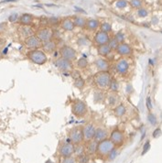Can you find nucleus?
Returning <instances> with one entry per match:
<instances>
[{
  "label": "nucleus",
  "mask_w": 162,
  "mask_h": 163,
  "mask_svg": "<svg viewBox=\"0 0 162 163\" xmlns=\"http://www.w3.org/2000/svg\"><path fill=\"white\" fill-rule=\"evenodd\" d=\"M95 126L92 123H88L82 126V133H83V138L86 142L91 141L94 138L95 135Z\"/></svg>",
  "instance_id": "10"
},
{
  "label": "nucleus",
  "mask_w": 162,
  "mask_h": 163,
  "mask_svg": "<svg viewBox=\"0 0 162 163\" xmlns=\"http://www.w3.org/2000/svg\"><path fill=\"white\" fill-rule=\"evenodd\" d=\"M97 52H98L100 56L106 57L112 52V50L108 44H104V45H100L97 47Z\"/></svg>",
  "instance_id": "24"
},
{
  "label": "nucleus",
  "mask_w": 162,
  "mask_h": 163,
  "mask_svg": "<svg viewBox=\"0 0 162 163\" xmlns=\"http://www.w3.org/2000/svg\"><path fill=\"white\" fill-rule=\"evenodd\" d=\"M33 21V16L30 14H23L19 18V22L22 26H29Z\"/></svg>",
  "instance_id": "25"
},
{
  "label": "nucleus",
  "mask_w": 162,
  "mask_h": 163,
  "mask_svg": "<svg viewBox=\"0 0 162 163\" xmlns=\"http://www.w3.org/2000/svg\"><path fill=\"white\" fill-rule=\"evenodd\" d=\"M147 119H148V121H149V123L151 125H156L157 124V118H156L155 115H153L152 113H149L148 114Z\"/></svg>",
  "instance_id": "42"
},
{
  "label": "nucleus",
  "mask_w": 162,
  "mask_h": 163,
  "mask_svg": "<svg viewBox=\"0 0 162 163\" xmlns=\"http://www.w3.org/2000/svg\"><path fill=\"white\" fill-rule=\"evenodd\" d=\"M71 76L73 78V80H76L79 79L81 77V72L79 70H72L71 72Z\"/></svg>",
  "instance_id": "43"
},
{
  "label": "nucleus",
  "mask_w": 162,
  "mask_h": 163,
  "mask_svg": "<svg viewBox=\"0 0 162 163\" xmlns=\"http://www.w3.org/2000/svg\"><path fill=\"white\" fill-rule=\"evenodd\" d=\"M146 103H147V109H148V110H151V109H152V103H151V99H150V97H149V96L147 98Z\"/></svg>",
  "instance_id": "48"
},
{
  "label": "nucleus",
  "mask_w": 162,
  "mask_h": 163,
  "mask_svg": "<svg viewBox=\"0 0 162 163\" xmlns=\"http://www.w3.org/2000/svg\"><path fill=\"white\" fill-rule=\"evenodd\" d=\"M160 135H161V130H160V128H157V129L154 130V132H153V137L157 138V137H158Z\"/></svg>",
  "instance_id": "47"
},
{
  "label": "nucleus",
  "mask_w": 162,
  "mask_h": 163,
  "mask_svg": "<svg viewBox=\"0 0 162 163\" xmlns=\"http://www.w3.org/2000/svg\"><path fill=\"white\" fill-rule=\"evenodd\" d=\"M74 86L77 89H82L85 86V81L84 79H82V77H80L79 79L74 80Z\"/></svg>",
  "instance_id": "34"
},
{
  "label": "nucleus",
  "mask_w": 162,
  "mask_h": 163,
  "mask_svg": "<svg viewBox=\"0 0 162 163\" xmlns=\"http://www.w3.org/2000/svg\"><path fill=\"white\" fill-rule=\"evenodd\" d=\"M108 45H109V47L111 48L112 50H116L118 45H119V43H118V42L116 41V39L114 38V39H111L110 41L108 42Z\"/></svg>",
  "instance_id": "37"
},
{
  "label": "nucleus",
  "mask_w": 162,
  "mask_h": 163,
  "mask_svg": "<svg viewBox=\"0 0 162 163\" xmlns=\"http://www.w3.org/2000/svg\"><path fill=\"white\" fill-rule=\"evenodd\" d=\"M130 5L135 8H140L142 6V0H130Z\"/></svg>",
  "instance_id": "39"
},
{
  "label": "nucleus",
  "mask_w": 162,
  "mask_h": 163,
  "mask_svg": "<svg viewBox=\"0 0 162 163\" xmlns=\"http://www.w3.org/2000/svg\"><path fill=\"white\" fill-rule=\"evenodd\" d=\"M100 22L97 19L94 18H89L86 21V29L91 31H95L100 28Z\"/></svg>",
  "instance_id": "22"
},
{
  "label": "nucleus",
  "mask_w": 162,
  "mask_h": 163,
  "mask_svg": "<svg viewBox=\"0 0 162 163\" xmlns=\"http://www.w3.org/2000/svg\"><path fill=\"white\" fill-rule=\"evenodd\" d=\"M76 65L79 69H85L88 66V61L85 58H80L76 61Z\"/></svg>",
  "instance_id": "30"
},
{
  "label": "nucleus",
  "mask_w": 162,
  "mask_h": 163,
  "mask_svg": "<svg viewBox=\"0 0 162 163\" xmlns=\"http://www.w3.org/2000/svg\"><path fill=\"white\" fill-rule=\"evenodd\" d=\"M147 14H148V12L147 11V9H145V8H143V7H140V8H138V10H137V15H138L140 18H145V17L147 16Z\"/></svg>",
  "instance_id": "41"
},
{
  "label": "nucleus",
  "mask_w": 162,
  "mask_h": 163,
  "mask_svg": "<svg viewBox=\"0 0 162 163\" xmlns=\"http://www.w3.org/2000/svg\"><path fill=\"white\" fill-rule=\"evenodd\" d=\"M7 29V24L6 23H0V33L4 32Z\"/></svg>",
  "instance_id": "49"
},
{
  "label": "nucleus",
  "mask_w": 162,
  "mask_h": 163,
  "mask_svg": "<svg viewBox=\"0 0 162 163\" xmlns=\"http://www.w3.org/2000/svg\"><path fill=\"white\" fill-rule=\"evenodd\" d=\"M61 27L63 30H65V31H72L75 28V25H74L73 20L71 18H65L61 20Z\"/></svg>",
  "instance_id": "20"
},
{
  "label": "nucleus",
  "mask_w": 162,
  "mask_h": 163,
  "mask_svg": "<svg viewBox=\"0 0 162 163\" xmlns=\"http://www.w3.org/2000/svg\"><path fill=\"white\" fill-rule=\"evenodd\" d=\"M85 148L82 145V144H78V145H74V154H76L78 156L85 153Z\"/></svg>",
  "instance_id": "33"
},
{
  "label": "nucleus",
  "mask_w": 162,
  "mask_h": 163,
  "mask_svg": "<svg viewBox=\"0 0 162 163\" xmlns=\"http://www.w3.org/2000/svg\"><path fill=\"white\" fill-rule=\"evenodd\" d=\"M45 163H55V162H53L52 160H50V159H48Z\"/></svg>",
  "instance_id": "52"
},
{
  "label": "nucleus",
  "mask_w": 162,
  "mask_h": 163,
  "mask_svg": "<svg viewBox=\"0 0 162 163\" xmlns=\"http://www.w3.org/2000/svg\"><path fill=\"white\" fill-rule=\"evenodd\" d=\"M118 154H119V151L117 150V148H114L109 154H108V156L106 157L107 158V159L108 160H114V159H116V157L118 156Z\"/></svg>",
  "instance_id": "35"
},
{
  "label": "nucleus",
  "mask_w": 162,
  "mask_h": 163,
  "mask_svg": "<svg viewBox=\"0 0 162 163\" xmlns=\"http://www.w3.org/2000/svg\"><path fill=\"white\" fill-rule=\"evenodd\" d=\"M119 88H120V85H119V83H118L115 79H112V82L109 85V89L111 93H117L119 91Z\"/></svg>",
  "instance_id": "29"
},
{
  "label": "nucleus",
  "mask_w": 162,
  "mask_h": 163,
  "mask_svg": "<svg viewBox=\"0 0 162 163\" xmlns=\"http://www.w3.org/2000/svg\"><path fill=\"white\" fill-rule=\"evenodd\" d=\"M115 39H116V41L119 43H124V40H125V35H124V33L122 31H118L117 33L115 34Z\"/></svg>",
  "instance_id": "36"
},
{
  "label": "nucleus",
  "mask_w": 162,
  "mask_h": 163,
  "mask_svg": "<svg viewBox=\"0 0 162 163\" xmlns=\"http://www.w3.org/2000/svg\"><path fill=\"white\" fill-rule=\"evenodd\" d=\"M61 163H78L77 159L72 156V157H68V158H63Z\"/></svg>",
  "instance_id": "38"
},
{
  "label": "nucleus",
  "mask_w": 162,
  "mask_h": 163,
  "mask_svg": "<svg viewBox=\"0 0 162 163\" xmlns=\"http://www.w3.org/2000/svg\"><path fill=\"white\" fill-rule=\"evenodd\" d=\"M111 38L108 33H105L104 31H97L94 37H93V41L97 46L100 45H104V44H108V42L110 41Z\"/></svg>",
  "instance_id": "11"
},
{
  "label": "nucleus",
  "mask_w": 162,
  "mask_h": 163,
  "mask_svg": "<svg viewBox=\"0 0 162 163\" xmlns=\"http://www.w3.org/2000/svg\"><path fill=\"white\" fill-rule=\"evenodd\" d=\"M61 57L70 61H73L77 59V51L69 45H63L60 50Z\"/></svg>",
  "instance_id": "6"
},
{
  "label": "nucleus",
  "mask_w": 162,
  "mask_h": 163,
  "mask_svg": "<svg viewBox=\"0 0 162 163\" xmlns=\"http://www.w3.org/2000/svg\"><path fill=\"white\" fill-rule=\"evenodd\" d=\"M42 48H43V50H44V51H46V52H53L57 48V44L54 40L50 39L49 41L43 42Z\"/></svg>",
  "instance_id": "23"
},
{
  "label": "nucleus",
  "mask_w": 162,
  "mask_h": 163,
  "mask_svg": "<svg viewBox=\"0 0 162 163\" xmlns=\"http://www.w3.org/2000/svg\"><path fill=\"white\" fill-rule=\"evenodd\" d=\"M37 37L40 39V41L42 43L46 42V41H49V40L52 39L53 31L50 28H43V29H39L38 31Z\"/></svg>",
  "instance_id": "13"
},
{
  "label": "nucleus",
  "mask_w": 162,
  "mask_h": 163,
  "mask_svg": "<svg viewBox=\"0 0 162 163\" xmlns=\"http://www.w3.org/2000/svg\"><path fill=\"white\" fill-rule=\"evenodd\" d=\"M95 67L98 70V72H109L110 69V64L109 61L105 59L99 58L94 61Z\"/></svg>",
  "instance_id": "16"
},
{
  "label": "nucleus",
  "mask_w": 162,
  "mask_h": 163,
  "mask_svg": "<svg viewBox=\"0 0 162 163\" xmlns=\"http://www.w3.org/2000/svg\"><path fill=\"white\" fill-rule=\"evenodd\" d=\"M7 52V48H6V49L2 51V54H4V55H6Z\"/></svg>",
  "instance_id": "51"
},
{
  "label": "nucleus",
  "mask_w": 162,
  "mask_h": 163,
  "mask_svg": "<svg viewBox=\"0 0 162 163\" xmlns=\"http://www.w3.org/2000/svg\"><path fill=\"white\" fill-rule=\"evenodd\" d=\"M116 147L113 144L112 141L109 138H106L101 142H98V148H97V156L100 158L107 157L110 152L115 148Z\"/></svg>",
  "instance_id": "3"
},
{
  "label": "nucleus",
  "mask_w": 162,
  "mask_h": 163,
  "mask_svg": "<svg viewBox=\"0 0 162 163\" xmlns=\"http://www.w3.org/2000/svg\"><path fill=\"white\" fill-rule=\"evenodd\" d=\"M115 71L121 76L126 75L129 71V62L127 61V60L125 58L117 60L115 63Z\"/></svg>",
  "instance_id": "7"
},
{
  "label": "nucleus",
  "mask_w": 162,
  "mask_h": 163,
  "mask_svg": "<svg viewBox=\"0 0 162 163\" xmlns=\"http://www.w3.org/2000/svg\"><path fill=\"white\" fill-rule=\"evenodd\" d=\"M69 139L73 145L82 144V142L84 140L82 127H81V126L72 127L69 132Z\"/></svg>",
  "instance_id": "5"
},
{
  "label": "nucleus",
  "mask_w": 162,
  "mask_h": 163,
  "mask_svg": "<svg viewBox=\"0 0 162 163\" xmlns=\"http://www.w3.org/2000/svg\"><path fill=\"white\" fill-rule=\"evenodd\" d=\"M19 31H20L21 35H22L23 37H25L26 39H28L30 36H33L32 35L33 34V30H32V29L29 28L28 26H22L20 28Z\"/></svg>",
  "instance_id": "27"
},
{
  "label": "nucleus",
  "mask_w": 162,
  "mask_h": 163,
  "mask_svg": "<svg viewBox=\"0 0 162 163\" xmlns=\"http://www.w3.org/2000/svg\"><path fill=\"white\" fill-rule=\"evenodd\" d=\"M97 148H98V142L96 140L93 139L91 141H88L86 144L85 151L88 155H94L97 154Z\"/></svg>",
  "instance_id": "18"
},
{
  "label": "nucleus",
  "mask_w": 162,
  "mask_h": 163,
  "mask_svg": "<svg viewBox=\"0 0 162 163\" xmlns=\"http://www.w3.org/2000/svg\"><path fill=\"white\" fill-rule=\"evenodd\" d=\"M109 139L113 142V144L115 147H120L124 144V141H125V135L124 133L121 131L120 129L115 128L114 129L113 131L110 134V137Z\"/></svg>",
  "instance_id": "8"
},
{
  "label": "nucleus",
  "mask_w": 162,
  "mask_h": 163,
  "mask_svg": "<svg viewBox=\"0 0 162 163\" xmlns=\"http://www.w3.org/2000/svg\"><path fill=\"white\" fill-rule=\"evenodd\" d=\"M116 53L122 57H126V56L131 55L133 53V50L130 45L124 42V43H120V44L118 45V47L116 49Z\"/></svg>",
  "instance_id": "15"
},
{
  "label": "nucleus",
  "mask_w": 162,
  "mask_h": 163,
  "mask_svg": "<svg viewBox=\"0 0 162 163\" xmlns=\"http://www.w3.org/2000/svg\"><path fill=\"white\" fill-rule=\"evenodd\" d=\"M17 0H3L2 3H7V2H15Z\"/></svg>",
  "instance_id": "50"
},
{
  "label": "nucleus",
  "mask_w": 162,
  "mask_h": 163,
  "mask_svg": "<svg viewBox=\"0 0 162 163\" xmlns=\"http://www.w3.org/2000/svg\"><path fill=\"white\" fill-rule=\"evenodd\" d=\"M1 55H2V52H1V50H0V57H1Z\"/></svg>",
  "instance_id": "53"
},
{
  "label": "nucleus",
  "mask_w": 162,
  "mask_h": 163,
  "mask_svg": "<svg viewBox=\"0 0 162 163\" xmlns=\"http://www.w3.org/2000/svg\"><path fill=\"white\" fill-rule=\"evenodd\" d=\"M90 163H96V162H94V161H93V162H90Z\"/></svg>",
  "instance_id": "54"
},
{
  "label": "nucleus",
  "mask_w": 162,
  "mask_h": 163,
  "mask_svg": "<svg viewBox=\"0 0 162 163\" xmlns=\"http://www.w3.org/2000/svg\"><path fill=\"white\" fill-rule=\"evenodd\" d=\"M100 30L105 33H109L112 31V25L109 22H104L100 25Z\"/></svg>",
  "instance_id": "32"
},
{
  "label": "nucleus",
  "mask_w": 162,
  "mask_h": 163,
  "mask_svg": "<svg viewBox=\"0 0 162 163\" xmlns=\"http://www.w3.org/2000/svg\"><path fill=\"white\" fill-rule=\"evenodd\" d=\"M73 22H74V25L75 27H78V28H84L86 27V20L84 18L81 17V16H75L73 18Z\"/></svg>",
  "instance_id": "26"
},
{
  "label": "nucleus",
  "mask_w": 162,
  "mask_h": 163,
  "mask_svg": "<svg viewBox=\"0 0 162 163\" xmlns=\"http://www.w3.org/2000/svg\"><path fill=\"white\" fill-rule=\"evenodd\" d=\"M59 153L62 158L72 157L74 154V145L72 142L62 144L59 148Z\"/></svg>",
  "instance_id": "12"
},
{
  "label": "nucleus",
  "mask_w": 162,
  "mask_h": 163,
  "mask_svg": "<svg viewBox=\"0 0 162 163\" xmlns=\"http://www.w3.org/2000/svg\"><path fill=\"white\" fill-rule=\"evenodd\" d=\"M72 113L77 117H83L88 113L87 105L82 100H74L72 103Z\"/></svg>",
  "instance_id": "4"
},
{
  "label": "nucleus",
  "mask_w": 162,
  "mask_h": 163,
  "mask_svg": "<svg viewBox=\"0 0 162 163\" xmlns=\"http://www.w3.org/2000/svg\"><path fill=\"white\" fill-rule=\"evenodd\" d=\"M149 148H150V143H149V141H147V142H146V143H145V145H144V147H143L142 155L146 154L147 152V151L149 150Z\"/></svg>",
  "instance_id": "45"
},
{
  "label": "nucleus",
  "mask_w": 162,
  "mask_h": 163,
  "mask_svg": "<svg viewBox=\"0 0 162 163\" xmlns=\"http://www.w3.org/2000/svg\"><path fill=\"white\" fill-rule=\"evenodd\" d=\"M112 79L109 72H98L93 76V83L99 90H104L109 88Z\"/></svg>",
  "instance_id": "1"
},
{
  "label": "nucleus",
  "mask_w": 162,
  "mask_h": 163,
  "mask_svg": "<svg viewBox=\"0 0 162 163\" xmlns=\"http://www.w3.org/2000/svg\"><path fill=\"white\" fill-rule=\"evenodd\" d=\"M108 138V132L107 130L104 129V127H98L95 130V135H94V140L97 142H101V141Z\"/></svg>",
  "instance_id": "19"
},
{
  "label": "nucleus",
  "mask_w": 162,
  "mask_h": 163,
  "mask_svg": "<svg viewBox=\"0 0 162 163\" xmlns=\"http://www.w3.org/2000/svg\"><path fill=\"white\" fill-rule=\"evenodd\" d=\"M113 112L116 117H122L126 114V107L123 103H120L115 108H113Z\"/></svg>",
  "instance_id": "21"
},
{
  "label": "nucleus",
  "mask_w": 162,
  "mask_h": 163,
  "mask_svg": "<svg viewBox=\"0 0 162 163\" xmlns=\"http://www.w3.org/2000/svg\"><path fill=\"white\" fill-rule=\"evenodd\" d=\"M54 65H55V67L61 71L62 72H71L72 71V62L70 61H67L63 58H60V59H57L55 61H54Z\"/></svg>",
  "instance_id": "9"
},
{
  "label": "nucleus",
  "mask_w": 162,
  "mask_h": 163,
  "mask_svg": "<svg viewBox=\"0 0 162 163\" xmlns=\"http://www.w3.org/2000/svg\"><path fill=\"white\" fill-rule=\"evenodd\" d=\"M25 45L27 48L32 50H38V48L42 47V42L37 36H30L25 40Z\"/></svg>",
  "instance_id": "14"
},
{
  "label": "nucleus",
  "mask_w": 162,
  "mask_h": 163,
  "mask_svg": "<svg viewBox=\"0 0 162 163\" xmlns=\"http://www.w3.org/2000/svg\"><path fill=\"white\" fill-rule=\"evenodd\" d=\"M106 99H107L108 106H110L112 108H115L116 105L120 104V98H119V95L117 94V93H110L107 95Z\"/></svg>",
  "instance_id": "17"
},
{
  "label": "nucleus",
  "mask_w": 162,
  "mask_h": 163,
  "mask_svg": "<svg viewBox=\"0 0 162 163\" xmlns=\"http://www.w3.org/2000/svg\"><path fill=\"white\" fill-rule=\"evenodd\" d=\"M104 99H105V96H104V93L102 92V90L101 91L100 90L99 91H96L93 94V100H94V102H96V103H101Z\"/></svg>",
  "instance_id": "28"
},
{
  "label": "nucleus",
  "mask_w": 162,
  "mask_h": 163,
  "mask_svg": "<svg viewBox=\"0 0 162 163\" xmlns=\"http://www.w3.org/2000/svg\"><path fill=\"white\" fill-rule=\"evenodd\" d=\"M9 21L10 22H16V21L18 19V14H12L11 16L9 17Z\"/></svg>",
  "instance_id": "46"
},
{
  "label": "nucleus",
  "mask_w": 162,
  "mask_h": 163,
  "mask_svg": "<svg viewBox=\"0 0 162 163\" xmlns=\"http://www.w3.org/2000/svg\"><path fill=\"white\" fill-rule=\"evenodd\" d=\"M48 22L51 25H57L59 23V19L55 17H52L50 19H48Z\"/></svg>",
  "instance_id": "44"
},
{
  "label": "nucleus",
  "mask_w": 162,
  "mask_h": 163,
  "mask_svg": "<svg viewBox=\"0 0 162 163\" xmlns=\"http://www.w3.org/2000/svg\"><path fill=\"white\" fill-rule=\"evenodd\" d=\"M77 161H78V163H90V155H88L85 152V153L78 156Z\"/></svg>",
  "instance_id": "31"
},
{
  "label": "nucleus",
  "mask_w": 162,
  "mask_h": 163,
  "mask_svg": "<svg viewBox=\"0 0 162 163\" xmlns=\"http://www.w3.org/2000/svg\"><path fill=\"white\" fill-rule=\"evenodd\" d=\"M28 58L33 63L38 65H43L48 61V57L44 50H32L28 52Z\"/></svg>",
  "instance_id": "2"
},
{
  "label": "nucleus",
  "mask_w": 162,
  "mask_h": 163,
  "mask_svg": "<svg viewBox=\"0 0 162 163\" xmlns=\"http://www.w3.org/2000/svg\"><path fill=\"white\" fill-rule=\"evenodd\" d=\"M115 6L118 8H125L127 6V2L126 1V0H117L116 3H115Z\"/></svg>",
  "instance_id": "40"
}]
</instances>
